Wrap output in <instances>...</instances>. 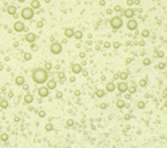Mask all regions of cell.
I'll list each match as a JSON object with an SVG mask.
<instances>
[{
  "instance_id": "cell-47",
  "label": "cell",
  "mask_w": 167,
  "mask_h": 148,
  "mask_svg": "<svg viewBox=\"0 0 167 148\" xmlns=\"http://www.w3.org/2000/svg\"><path fill=\"white\" fill-rule=\"evenodd\" d=\"M74 93H75V96H79V95H80V91H79V90H76Z\"/></svg>"
},
{
  "instance_id": "cell-14",
  "label": "cell",
  "mask_w": 167,
  "mask_h": 148,
  "mask_svg": "<svg viewBox=\"0 0 167 148\" xmlns=\"http://www.w3.org/2000/svg\"><path fill=\"white\" fill-rule=\"evenodd\" d=\"M24 83H26V79H24V76H21V75H19V76H16L15 77V84L16 85H23Z\"/></svg>"
},
{
  "instance_id": "cell-18",
  "label": "cell",
  "mask_w": 167,
  "mask_h": 148,
  "mask_svg": "<svg viewBox=\"0 0 167 148\" xmlns=\"http://www.w3.org/2000/svg\"><path fill=\"white\" fill-rule=\"evenodd\" d=\"M8 105H9V103L7 99H0V107H1V109H7Z\"/></svg>"
},
{
  "instance_id": "cell-17",
  "label": "cell",
  "mask_w": 167,
  "mask_h": 148,
  "mask_svg": "<svg viewBox=\"0 0 167 148\" xmlns=\"http://www.w3.org/2000/svg\"><path fill=\"white\" fill-rule=\"evenodd\" d=\"M29 7H31L32 9H40V1H39V0H32Z\"/></svg>"
},
{
  "instance_id": "cell-51",
  "label": "cell",
  "mask_w": 167,
  "mask_h": 148,
  "mask_svg": "<svg viewBox=\"0 0 167 148\" xmlns=\"http://www.w3.org/2000/svg\"><path fill=\"white\" fill-rule=\"evenodd\" d=\"M0 112H1V107H0Z\"/></svg>"
},
{
  "instance_id": "cell-34",
  "label": "cell",
  "mask_w": 167,
  "mask_h": 148,
  "mask_svg": "<svg viewBox=\"0 0 167 148\" xmlns=\"http://www.w3.org/2000/svg\"><path fill=\"white\" fill-rule=\"evenodd\" d=\"M112 11H115V12H123V8H122V7L118 4V6H115V7H114V9H112Z\"/></svg>"
},
{
  "instance_id": "cell-12",
  "label": "cell",
  "mask_w": 167,
  "mask_h": 148,
  "mask_svg": "<svg viewBox=\"0 0 167 148\" xmlns=\"http://www.w3.org/2000/svg\"><path fill=\"white\" fill-rule=\"evenodd\" d=\"M23 102L26 103V104H31V103H34V95L29 93V92H27L26 95H24V97H23Z\"/></svg>"
},
{
  "instance_id": "cell-8",
  "label": "cell",
  "mask_w": 167,
  "mask_h": 148,
  "mask_svg": "<svg viewBox=\"0 0 167 148\" xmlns=\"http://www.w3.org/2000/svg\"><path fill=\"white\" fill-rule=\"evenodd\" d=\"M123 16L124 18H127V19H131V18H134L135 16V11H134L132 8H126V9H123Z\"/></svg>"
},
{
  "instance_id": "cell-3",
  "label": "cell",
  "mask_w": 167,
  "mask_h": 148,
  "mask_svg": "<svg viewBox=\"0 0 167 148\" xmlns=\"http://www.w3.org/2000/svg\"><path fill=\"white\" fill-rule=\"evenodd\" d=\"M110 26L112 27V29H120L122 26H123V19L120 18V16H114V18H111V20H110Z\"/></svg>"
},
{
  "instance_id": "cell-24",
  "label": "cell",
  "mask_w": 167,
  "mask_h": 148,
  "mask_svg": "<svg viewBox=\"0 0 167 148\" xmlns=\"http://www.w3.org/2000/svg\"><path fill=\"white\" fill-rule=\"evenodd\" d=\"M136 90H138V88H136L135 85H130V87H127V92L131 93V95H132V93H135Z\"/></svg>"
},
{
  "instance_id": "cell-45",
  "label": "cell",
  "mask_w": 167,
  "mask_h": 148,
  "mask_svg": "<svg viewBox=\"0 0 167 148\" xmlns=\"http://www.w3.org/2000/svg\"><path fill=\"white\" fill-rule=\"evenodd\" d=\"M38 27H39V28H42V27H43V20L38 21Z\"/></svg>"
},
{
  "instance_id": "cell-48",
  "label": "cell",
  "mask_w": 167,
  "mask_h": 148,
  "mask_svg": "<svg viewBox=\"0 0 167 148\" xmlns=\"http://www.w3.org/2000/svg\"><path fill=\"white\" fill-rule=\"evenodd\" d=\"M75 80H76V77H74V76H72V77H70V81H72V83H74Z\"/></svg>"
},
{
  "instance_id": "cell-28",
  "label": "cell",
  "mask_w": 167,
  "mask_h": 148,
  "mask_svg": "<svg viewBox=\"0 0 167 148\" xmlns=\"http://www.w3.org/2000/svg\"><path fill=\"white\" fill-rule=\"evenodd\" d=\"M74 124H75V122H74V120H72V119H68V120H67V122H66V127H67V128H71V127H74Z\"/></svg>"
},
{
  "instance_id": "cell-6",
  "label": "cell",
  "mask_w": 167,
  "mask_h": 148,
  "mask_svg": "<svg viewBox=\"0 0 167 148\" xmlns=\"http://www.w3.org/2000/svg\"><path fill=\"white\" fill-rule=\"evenodd\" d=\"M127 87H128V84L126 83V80H122L120 83L115 84V88L119 91V93H124V92H127Z\"/></svg>"
},
{
  "instance_id": "cell-20",
  "label": "cell",
  "mask_w": 167,
  "mask_h": 148,
  "mask_svg": "<svg viewBox=\"0 0 167 148\" xmlns=\"http://www.w3.org/2000/svg\"><path fill=\"white\" fill-rule=\"evenodd\" d=\"M7 13L11 15V16H12V15H15V13H16V7H15V6H8V7H7Z\"/></svg>"
},
{
  "instance_id": "cell-11",
  "label": "cell",
  "mask_w": 167,
  "mask_h": 148,
  "mask_svg": "<svg viewBox=\"0 0 167 148\" xmlns=\"http://www.w3.org/2000/svg\"><path fill=\"white\" fill-rule=\"evenodd\" d=\"M24 39H26L27 43H34V41H36V39H38V35H35V33H32V32H28Z\"/></svg>"
},
{
  "instance_id": "cell-4",
  "label": "cell",
  "mask_w": 167,
  "mask_h": 148,
  "mask_svg": "<svg viewBox=\"0 0 167 148\" xmlns=\"http://www.w3.org/2000/svg\"><path fill=\"white\" fill-rule=\"evenodd\" d=\"M49 51H51V53H54V55H59V53H62V51H63V45H62V43L52 41L51 45H49Z\"/></svg>"
},
{
  "instance_id": "cell-42",
  "label": "cell",
  "mask_w": 167,
  "mask_h": 148,
  "mask_svg": "<svg viewBox=\"0 0 167 148\" xmlns=\"http://www.w3.org/2000/svg\"><path fill=\"white\" fill-rule=\"evenodd\" d=\"M21 87H23V90H24V91H26V92H28V90H29V87H28V85H27V84H26V83H24V84H23V85H21Z\"/></svg>"
},
{
  "instance_id": "cell-40",
  "label": "cell",
  "mask_w": 167,
  "mask_h": 148,
  "mask_svg": "<svg viewBox=\"0 0 167 148\" xmlns=\"http://www.w3.org/2000/svg\"><path fill=\"white\" fill-rule=\"evenodd\" d=\"M158 68H159V70H164V68H166V63H160L158 65Z\"/></svg>"
},
{
  "instance_id": "cell-16",
  "label": "cell",
  "mask_w": 167,
  "mask_h": 148,
  "mask_svg": "<svg viewBox=\"0 0 167 148\" xmlns=\"http://www.w3.org/2000/svg\"><path fill=\"white\" fill-rule=\"evenodd\" d=\"M74 31H75L74 28H66V29H64V35H66V39L72 38V36H74Z\"/></svg>"
},
{
  "instance_id": "cell-36",
  "label": "cell",
  "mask_w": 167,
  "mask_h": 148,
  "mask_svg": "<svg viewBox=\"0 0 167 148\" xmlns=\"http://www.w3.org/2000/svg\"><path fill=\"white\" fill-rule=\"evenodd\" d=\"M44 70L51 71V70H52V64H51V63H46V64H44Z\"/></svg>"
},
{
  "instance_id": "cell-49",
  "label": "cell",
  "mask_w": 167,
  "mask_h": 148,
  "mask_svg": "<svg viewBox=\"0 0 167 148\" xmlns=\"http://www.w3.org/2000/svg\"><path fill=\"white\" fill-rule=\"evenodd\" d=\"M127 4H128V6H131V4H134V3H132V0H127Z\"/></svg>"
},
{
  "instance_id": "cell-22",
  "label": "cell",
  "mask_w": 167,
  "mask_h": 148,
  "mask_svg": "<svg viewBox=\"0 0 167 148\" xmlns=\"http://www.w3.org/2000/svg\"><path fill=\"white\" fill-rule=\"evenodd\" d=\"M9 139V135L6 134V132H3V134H0V142H8Z\"/></svg>"
},
{
  "instance_id": "cell-29",
  "label": "cell",
  "mask_w": 167,
  "mask_h": 148,
  "mask_svg": "<svg viewBox=\"0 0 167 148\" xmlns=\"http://www.w3.org/2000/svg\"><path fill=\"white\" fill-rule=\"evenodd\" d=\"M150 64H151V59L150 58H144L143 59V65L147 67V65H150Z\"/></svg>"
},
{
  "instance_id": "cell-33",
  "label": "cell",
  "mask_w": 167,
  "mask_h": 148,
  "mask_svg": "<svg viewBox=\"0 0 167 148\" xmlns=\"http://www.w3.org/2000/svg\"><path fill=\"white\" fill-rule=\"evenodd\" d=\"M136 105H138L139 109H143V108L146 107V103H144V102H138V104H136Z\"/></svg>"
},
{
  "instance_id": "cell-13",
  "label": "cell",
  "mask_w": 167,
  "mask_h": 148,
  "mask_svg": "<svg viewBox=\"0 0 167 148\" xmlns=\"http://www.w3.org/2000/svg\"><path fill=\"white\" fill-rule=\"evenodd\" d=\"M71 70H72V72L74 73H76V75H78V73H80L82 72V70H83V67H82L80 64H71Z\"/></svg>"
},
{
  "instance_id": "cell-30",
  "label": "cell",
  "mask_w": 167,
  "mask_h": 148,
  "mask_svg": "<svg viewBox=\"0 0 167 148\" xmlns=\"http://www.w3.org/2000/svg\"><path fill=\"white\" fill-rule=\"evenodd\" d=\"M29 44H31V51H34V52H35V51H38V49H39L38 44H35V41H34V43H29Z\"/></svg>"
},
{
  "instance_id": "cell-5",
  "label": "cell",
  "mask_w": 167,
  "mask_h": 148,
  "mask_svg": "<svg viewBox=\"0 0 167 148\" xmlns=\"http://www.w3.org/2000/svg\"><path fill=\"white\" fill-rule=\"evenodd\" d=\"M126 27H127V29H128V31H135V29L138 28V21L134 20V19L131 18V19H128V20H127Z\"/></svg>"
},
{
  "instance_id": "cell-7",
  "label": "cell",
  "mask_w": 167,
  "mask_h": 148,
  "mask_svg": "<svg viewBox=\"0 0 167 148\" xmlns=\"http://www.w3.org/2000/svg\"><path fill=\"white\" fill-rule=\"evenodd\" d=\"M24 23L21 20H17V21H15V24H14V31L15 32H23V29H24Z\"/></svg>"
},
{
  "instance_id": "cell-25",
  "label": "cell",
  "mask_w": 167,
  "mask_h": 148,
  "mask_svg": "<svg viewBox=\"0 0 167 148\" xmlns=\"http://www.w3.org/2000/svg\"><path fill=\"white\" fill-rule=\"evenodd\" d=\"M95 95L98 96V97H103V96L106 95V91H104V90H96Z\"/></svg>"
},
{
  "instance_id": "cell-10",
  "label": "cell",
  "mask_w": 167,
  "mask_h": 148,
  "mask_svg": "<svg viewBox=\"0 0 167 148\" xmlns=\"http://www.w3.org/2000/svg\"><path fill=\"white\" fill-rule=\"evenodd\" d=\"M46 83H47V88H48L49 91H51V90H55V88L58 87V81L55 80V79H48Z\"/></svg>"
},
{
  "instance_id": "cell-21",
  "label": "cell",
  "mask_w": 167,
  "mask_h": 148,
  "mask_svg": "<svg viewBox=\"0 0 167 148\" xmlns=\"http://www.w3.org/2000/svg\"><path fill=\"white\" fill-rule=\"evenodd\" d=\"M72 38H75L76 40H80L82 38H83V32L82 31H74V36Z\"/></svg>"
},
{
  "instance_id": "cell-31",
  "label": "cell",
  "mask_w": 167,
  "mask_h": 148,
  "mask_svg": "<svg viewBox=\"0 0 167 148\" xmlns=\"http://www.w3.org/2000/svg\"><path fill=\"white\" fill-rule=\"evenodd\" d=\"M44 128H46V131H54V125H52L51 123H47Z\"/></svg>"
},
{
  "instance_id": "cell-27",
  "label": "cell",
  "mask_w": 167,
  "mask_h": 148,
  "mask_svg": "<svg viewBox=\"0 0 167 148\" xmlns=\"http://www.w3.org/2000/svg\"><path fill=\"white\" fill-rule=\"evenodd\" d=\"M140 36L142 38H148V36H150V31H148V29H143V31L140 32Z\"/></svg>"
},
{
  "instance_id": "cell-46",
  "label": "cell",
  "mask_w": 167,
  "mask_h": 148,
  "mask_svg": "<svg viewBox=\"0 0 167 148\" xmlns=\"http://www.w3.org/2000/svg\"><path fill=\"white\" fill-rule=\"evenodd\" d=\"M106 13L107 15H111V13H112V9H106Z\"/></svg>"
},
{
  "instance_id": "cell-19",
  "label": "cell",
  "mask_w": 167,
  "mask_h": 148,
  "mask_svg": "<svg viewBox=\"0 0 167 148\" xmlns=\"http://www.w3.org/2000/svg\"><path fill=\"white\" fill-rule=\"evenodd\" d=\"M118 77L120 79V80H127V79H128V72H127V71L119 72V73H118Z\"/></svg>"
},
{
  "instance_id": "cell-35",
  "label": "cell",
  "mask_w": 167,
  "mask_h": 148,
  "mask_svg": "<svg viewBox=\"0 0 167 148\" xmlns=\"http://www.w3.org/2000/svg\"><path fill=\"white\" fill-rule=\"evenodd\" d=\"M55 97H56V99H62V97H63V92H62V91H56Z\"/></svg>"
},
{
  "instance_id": "cell-50",
  "label": "cell",
  "mask_w": 167,
  "mask_h": 148,
  "mask_svg": "<svg viewBox=\"0 0 167 148\" xmlns=\"http://www.w3.org/2000/svg\"><path fill=\"white\" fill-rule=\"evenodd\" d=\"M17 1H19V3H24V1H26V0H17Z\"/></svg>"
},
{
  "instance_id": "cell-41",
  "label": "cell",
  "mask_w": 167,
  "mask_h": 148,
  "mask_svg": "<svg viewBox=\"0 0 167 148\" xmlns=\"http://www.w3.org/2000/svg\"><path fill=\"white\" fill-rule=\"evenodd\" d=\"M124 99H126V100H130V99H131V93H128V92H124Z\"/></svg>"
},
{
  "instance_id": "cell-32",
  "label": "cell",
  "mask_w": 167,
  "mask_h": 148,
  "mask_svg": "<svg viewBox=\"0 0 167 148\" xmlns=\"http://www.w3.org/2000/svg\"><path fill=\"white\" fill-rule=\"evenodd\" d=\"M139 85H140V87H146L147 85V79H142V80H139Z\"/></svg>"
},
{
  "instance_id": "cell-37",
  "label": "cell",
  "mask_w": 167,
  "mask_h": 148,
  "mask_svg": "<svg viewBox=\"0 0 167 148\" xmlns=\"http://www.w3.org/2000/svg\"><path fill=\"white\" fill-rule=\"evenodd\" d=\"M120 45H122V44L119 43V41H115V43H112V44H111V47H114V48H116V49H118Z\"/></svg>"
},
{
  "instance_id": "cell-15",
  "label": "cell",
  "mask_w": 167,
  "mask_h": 148,
  "mask_svg": "<svg viewBox=\"0 0 167 148\" xmlns=\"http://www.w3.org/2000/svg\"><path fill=\"white\" fill-rule=\"evenodd\" d=\"M116 88H115V83L114 81H108L106 84V92H114Z\"/></svg>"
},
{
  "instance_id": "cell-9",
  "label": "cell",
  "mask_w": 167,
  "mask_h": 148,
  "mask_svg": "<svg viewBox=\"0 0 167 148\" xmlns=\"http://www.w3.org/2000/svg\"><path fill=\"white\" fill-rule=\"evenodd\" d=\"M38 93L40 97H47L49 95V90L47 88V85L46 87H40V88H38Z\"/></svg>"
},
{
  "instance_id": "cell-38",
  "label": "cell",
  "mask_w": 167,
  "mask_h": 148,
  "mask_svg": "<svg viewBox=\"0 0 167 148\" xmlns=\"http://www.w3.org/2000/svg\"><path fill=\"white\" fill-rule=\"evenodd\" d=\"M39 117H46V111H38Z\"/></svg>"
},
{
  "instance_id": "cell-23",
  "label": "cell",
  "mask_w": 167,
  "mask_h": 148,
  "mask_svg": "<svg viewBox=\"0 0 167 148\" xmlns=\"http://www.w3.org/2000/svg\"><path fill=\"white\" fill-rule=\"evenodd\" d=\"M124 104H126V103H124V99H118V100H116V107H118L119 109L123 108Z\"/></svg>"
},
{
  "instance_id": "cell-39",
  "label": "cell",
  "mask_w": 167,
  "mask_h": 148,
  "mask_svg": "<svg viewBox=\"0 0 167 148\" xmlns=\"http://www.w3.org/2000/svg\"><path fill=\"white\" fill-rule=\"evenodd\" d=\"M110 47H111V43H110V41H104L103 43V48H110Z\"/></svg>"
},
{
  "instance_id": "cell-26",
  "label": "cell",
  "mask_w": 167,
  "mask_h": 148,
  "mask_svg": "<svg viewBox=\"0 0 167 148\" xmlns=\"http://www.w3.org/2000/svg\"><path fill=\"white\" fill-rule=\"evenodd\" d=\"M23 59H24L26 61H29V60L32 59V53H31V52H26V53L23 55Z\"/></svg>"
},
{
  "instance_id": "cell-2",
  "label": "cell",
  "mask_w": 167,
  "mask_h": 148,
  "mask_svg": "<svg viewBox=\"0 0 167 148\" xmlns=\"http://www.w3.org/2000/svg\"><path fill=\"white\" fill-rule=\"evenodd\" d=\"M34 15H35V9H32L31 7H26L20 12V16L23 18V20H31L34 18Z\"/></svg>"
},
{
  "instance_id": "cell-1",
  "label": "cell",
  "mask_w": 167,
  "mask_h": 148,
  "mask_svg": "<svg viewBox=\"0 0 167 148\" xmlns=\"http://www.w3.org/2000/svg\"><path fill=\"white\" fill-rule=\"evenodd\" d=\"M49 77V73L47 70L44 68H35L32 71V80L36 83V84H44Z\"/></svg>"
},
{
  "instance_id": "cell-44",
  "label": "cell",
  "mask_w": 167,
  "mask_h": 148,
  "mask_svg": "<svg viewBox=\"0 0 167 148\" xmlns=\"http://www.w3.org/2000/svg\"><path fill=\"white\" fill-rule=\"evenodd\" d=\"M79 58L84 59V58H86V52H80V53H79Z\"/></svg>"
},
{
  "instance_id": "cell-43",
  "label": "cell",
  "mask_w": 167,
  "mask_h": 148,
  "mask_svg": "<svg viewBox=\"0 0 167 148\" xmlns=\"http://www.w3.org/2000/svg\"><path fill=\"white\" fill-rule=\"evenodd\" d=\"M107 107H108V104H107V103H102V104H100V108H102V109H106Z\"/></svg>"
}]
</instances>
